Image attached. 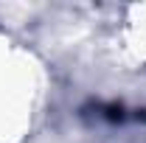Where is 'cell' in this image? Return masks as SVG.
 Wrapping results in <instances>:
<instances>
[{"label": "cell", "instance_id": "6da1fadb", "mask_svg": "<svg viewBox=\"0 0 146 143\" xmlns=\"http://www.w3.org/2000/svg\"><path fill=\"white\" fill-rule=\"evenodd\" d=\"M34 104V79L28 65L14 62L9 48H0V138L17 135Z\"/></svg>", "mask_w": 146, "mask_h": 143}, {"label": "cell", "instance_id": "7a4b0ae2", "mask_svg": "<svg viewBox=\"0 0 146 143\" xmlns=\"http://www.w3.org/2000/svg\"><path fill=\"white\" fill-rule=\"evenodd\" d=\"M118 45L124 59L135 65H146V6L127 9V20L118 31Z\"/></svg>", "mask_w": 146, "mask_h": 143}]
</instances>
